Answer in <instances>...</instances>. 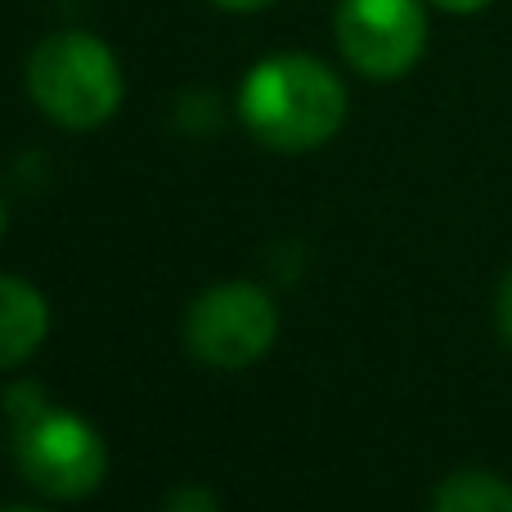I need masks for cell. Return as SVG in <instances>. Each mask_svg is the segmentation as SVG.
I'll return each instance as SVG.
<instances>
[{"mask_svg": "<svg viewBox=\"0 0 512 512\" xmlns=\"http://www.w3.org/2000/svg\"><path fill=\"white\" fill-rule=\"evenodd\" d=\"M243 126L274 153L328 144L346 122V86L315 54H270L239 86Z\"/></svg>", "mask_w": 512, "mask_h": 512, "instance_id": "6da1fadb", "label": "cell"}, {"mask_svg": "<svg viewBox=\"0 0 512 512\" xmlns=\"http://www.w3.org/2000/svg\"><path fill=\"white\" fill-rule=\"evenodd\" d=\"M122 63L90 32H50L27 54V95L63 131H99L122 108Z\"/></svg>", "mask_w": 512, "mask_h": 512, "instance_id": "7a4b0ae2", "label": "cell"}, {"mask_svg": "<svg viewBox=\"0 0 512 512\" xmlns=\"http://www.w3.org/2000/svg\"><path fill=\"white\" fill-rule=\"evenodd\" d=\"M14 468L45 499H86L108 477V445L72 409H41L14 427Z\"/></svg>", "mask_w": 512, "mask_h": 512, "instance_id": "3957f363", "label": "cell"}, {"mask_svg": "<svg viewBox=\"0 0 512 512\" xmlns=\"http://www.w3.org/2000/svg\"><path fill=\"white\" fill-rule=\"evenodd\" d=\"M279 337V306L261 283H216L185 310V346L207 369H248Z\"/></svg>", "mask_w": 512, "mask_h": 512, "instance_id": "277c9868", "label": "cell"}, {"mask_svg": "<svg viewBox=\"0 0 512 512\" xmlns=\"http://www.w3.org/2000/svg\"><path fill=\"white\" fill-rule=\"evenodd\" d=\"M333 32L337 50L355 72L396 81L427 50V9L423 0H342Z\"/></svg>", "mask_w": 512, "mask_h": 512, "instance_id": "5b68a950", "label": "cell"}, {"mask_svg": "<svg viewBox=\"0 0 512 512\" xmlns=\"http://www.w3.org/2000/svg\"><path fill=\"white\" fill-rule=\"evenodd\" d=\"M50 333V306L18 274H0V373L32 360Z\"/></svg>", "mask_w": 512, "mask_h": 512, "instance_id": "8992f818", "label": "cell"}, {"mask_svg": "<svg viewBox=\"0 0 512 512\" xmlns=\"http://www.w3.org/2000/svg\"><path fill=\"white\" fill-rule=\"evenodd\" d=\"M432 512H512V486L499 472L463 468L436 486Z\"/></svg>", "mask_w": 512, "mask_h": 512, "instance_id": "52a82bcc", "label": "cell"}, {"mask_svg": "<svg viewBox=\"0 0 512 512\" xmlns=\"http://www.w3.org/2000/svg\"><path fill=\"white\" fill-rule=\"evenodd\" d=\"M41 409H50V396H45L41 382L23 378V382H14V387L5 391V414H9V427H18V423H27V418H36Z\"/></svg>", "mask_w": 512, "mask_h": 512, "instance_id": "ba28073f", "label": "cell"}, {"mask_svg": "<svg viewBox=\"0 0 512 512\" xmlns=\"http://www.w3.org/2000/svg\"><path fill=\"white\" fill-rule=\"evenodd\" d=\"M162 512H221V504H216V495L207 486H176L167 499H162Z\"/></svg>", "mask_w": 512, "mask_h": 512, "instance_id": "9c48e42d", "label": "cell"}, {"mask_svg": "<svg viewBox=\"0 0 512 512\" xmlns=\"http://www.w3.org/2000/svg\"><path fill=\"white\" fill-rule=\"evenodd\" d=\"M495 319H499V333H504V342L512 346V265L504 270V279H499V297H495Z\"/></svg>", "mask_w": 512, "mask_h": 512, "instance_id": "30bf717a", "label": "cell"}, {"mask_svg": "<svg viewBox=\"0 0 512 512\" xmlns=\"http://www.w3.org/2000/svg\"><path fill=\"white\" fill-rule=\"evenodd\" d=\"M436 9H445V14H481L486 5H495V0H432Z\"/></svg>", "mask_w": 512, "mask_h": 512, "instance_id": "8fae6325", "label": "cell"}, {"mask_svg": "<svg viewBox=\"0 0 512 512\" xmlns=\"http://www.w3.org/2000/svg\"><path fill=\"white\" fill-rule=\"evenodd\" d=\"M221 9H234V14H256V9H270L274 0H216Z\"/></svg>", "mask_w": 512, "mask_h": 512, "instance_id": "7c38bea8", "label": "cell"}, {"mask_svg": "<svg viewBox=\"0 0 512 512\" xmlns=\"http://www.w3.org/2000/svg\"><path fill=\"white\" fill-rule=\"evenodd\" d=\"M0 512H45V508H27V504H9V508H0Z\"/></svg>", "mask_w": 512, "mask_h": 512, "instance_id": "4fadbf2b", "label": "cell"}, {"mask_svg": "<svg viewBox=\"0 0 512 512\" xmlns=\"http://www.w3.org/2000/svg\"><path fill=\"white\" fill-rule=\"evenodd\" d=\"M0 234H5V203H0Z\"/></svg>", "mask_w": 512, "mask_h": 512, "instance_id": "5bb4252c", "label": "cell"}]
</instances>
